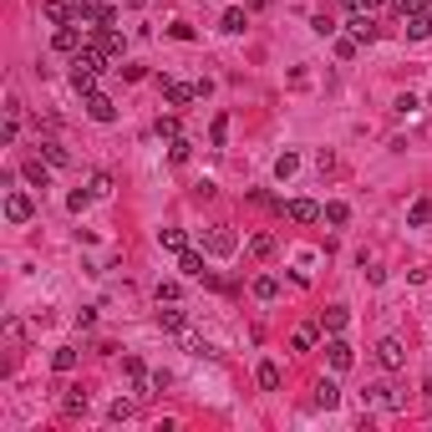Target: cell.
Segmentation results:
<instances>
[{
	"mask_svg": "<svg viewBox=\"0 0 432 432\" xmlns=\"http://www.w3.org/2000/svg\"><path fill=\"white\" fill-rule=\"evenodd\" d=\"M41 158H46L51 168H67V163H72V153L61 148V142H41Z\"/></svg>",
	"mask_w": 432,
	"mask_h": 432,
	"instance_id": "cell-24",
	"label": "cell"
},
{
	"mask_svg": "<svg viewBox=\"0 0 432 432\" xmlns=\"http://www.w3.org/2000/svg\"><path fill=\"white\" fill-rule=\"evenodd\" d=\"M91 193H97V199H107V193H112V178H107V173H91Z\"/></svg>",
	"mask_w": 432,
	"mask_h": 432,
	"instance_id": "cell-39",
	"label": "cell"
},
{
	"mask_svg": "<svg viewBox=\"0 0 432 432\" xmlns=\"http://www.w3.org/2000/svg\"><path fill=\"white\" fill-rule=\"evenodd\" d=\"M168 36H173V41H193L199 31H193V25H183V21H173V25H168Z\"/></svg>",
	"mask_w": 432,
	"mask_h": 432,
	"instance_id": "cell-38",
	"label": "cell"
},
{
	"mask_svg": "<svg viewBox=\"0 0 432 432\" xmlns=\"http://www.w3.org/2000/svg\"><path fill=\"white\" fill-rule=\"evenodd\" d=\"M127 6H133V10H142V6H148V0H127Z\"/></svg>",
	"mask_w": 432,
	"mask_h": 432,
	"instance_id": "cell-46",
	"label": "cell"
},
{
	"mask_svg": "<svg viewBox=\"0 0 432 432\" xmlns=\"http://www.w3.org/2000/svg\"><path fill=\"white\" fill-rule=\"evenodd\" d=\"M153 295H158V305H168V300H178V285H173V280H163Z\"/></svg>",
	"mask_w": 432,
	"mask_h": 432,
	"instance_id": "cell-40",
	"label": "cell"
},
{
	"mask_svg": "<svg viewBox=\"0 0 432 432\" xmlns=\"http://www.w3.org/2000/svg\"><path fill=\"white\" fill-rule=\"evenodd\" d=\"M208 138H214V148H224V138H229V117L224 112L214 117V133H208Z\"/></svg>",
	"mask_w": 432,
	"mask_h": 432,
	"instance_id": "cell-37",
	"label": "cell"
},
{
	"mask_svg": "<svg viewBox=\"0 0 432 432\" xmlns=\"http://www.w3.org/2000/svg\"><path fill=\"white\" fill-rule=\"evenodd\" d=\"M321 219H325V224H336V229H341V224H346V219H351V208H346L341 199H331V204H325V208H321Z\"/></svg>",
	"mask_w": 432,
	"mask_h": 432,
	"instance_id": "cell-23",
	"label": "cell"
},
{
	"mask_svg": "<svg viewBox=\"0 0 432 432\" xmlns=\"http://www.w3.org/2000/svg\"><path fill=\"white\" fill-rule=\"evenodd\" d=\"M250 255H259V259L274 255V234H255V239H250Z\"/></svg>",
	"mask_w": 432,
	"mask_h": 432,
	"instance_id": "cell-34",
	"label": "cell"
},
{
	"mask_svg": "<svg viewBox=\"0 0 432 432\" xmlns=\"http://www.w3.org/2000/svg\"><path fill=\"white\" fill-rule=\"evenodd\" d=\"M407 224H412V229H427V224H432V199H417V204L407 208Z\"/></svg>",
	"mask_w": 432,
	"mask_h": 432,
	"instance_id": "cell-18",
	"label": "cell"
},
{
	"mask_svg": "<svg viewBox=\"0 0 432 432\" xmlns=\"http://www.w3.org/2000/svg\"><path fill=\"white\" fill-rule=\"evenodd\" d=\"M295 168H300V158H295V153H280V158H274V178H295Z\"/></svg>",
	"mask_w": 432,
	"mask_h": 432,
	"instance_id": "cell-28",
	"label": "cell"
},
{
	"mask_svg": "<svg viewBox=\"0 0 432 432\" xmlns=\"http://www.w3.org/2000/svg\"><path fill=\"white\" fill-rule=\"evenodd\" d=\"M188 153H193L188 138H173V142H168V158H173V163H188Z\"/></svg>",
	"mask_w": 432,
	"mask_h": 432,
	"instance_id": "cell-30",
	"label": "cell"
},
{
	"mask_svg": "<svg viewBox=\"0 0 432 432\" xmlns=\"http://www.w3.org/2000/svg\"><path fill=\"white\" fill-rule=\"evenodd\" d=\"M325 361H331V371H351L356 351H351V341H341V336H331V341H325Z\"/></svg>",
	"mask_w": 432,
	"mask_h": 432,
	"instance_id": "cell-7",
	"label": "cell"
},
{
	"mask_svg": "<svg viewBox=\"0 0 432 432\" xmlns=\"http://www.w3.org/2000/svg\"><path fill=\"white\" fill-rule=\"evenodd\" d=\"M158 331H163V336H183V331H188V316H183L173 300H168V310L158 305Z\"/></svg>",
	"mask_w": 432,
	"mask_h": 432,
	"instance_id": "cell-10",
	"label": "cell"
},
{
	"mask_svg": "<svg viewBox=\"0 0 432 432\" xmlns=\"http://www.w3.org/2000/svg\"><path fill=\"white\" fill-rule=\"evenodd\" d=\"M366 407H387V412H397L402 397H397L391 387H366Z\"/></svg>",
	"mask_w": 432,
	"mask_h": 432,
	"instance_id": "cell-13",
	"label": "cell"
},
{
	"mask_svg": "<svg viewBox=\"0 0 432 432\" xmlns=\"http://www.w3.org/2000/svg\"><path fill=\"white\" fill-rule=\"evenodd\" d=\"M16 133H21V117H6V127H0V142H16Z\"/></svg>",
	"mask_w": 432,
	"mask_h": 432,
	"instance_id": "cell-41",
	"label": "cell"
},
{
	"mask_svg": "<svg viewBox=\"0 0 432 432\" xmlns=\"http://www.w3.org/2000/svg\"><path fill=\"white\" fill-rule=\"evenodd\" d=\"M41 16H46V21H56V25H67V21H76V10H72V0H46Z\"/></svg>",
	"mask_w": 432,
	"mask_h": 432,
	"instance_id": "cell-14",
	"label": "cell"
},
{
	"mask_svg": "<svg viewBox=\"0 0 432 432\" xmlns=\"http://www.w3.org/2000/svg\"><path fill=\"white\" fill-rule=\"evenodd\" d=\"M310 31H316V36H336L341 25H336V16H325V10H316V16H310Z\"/></svg>",
	"mask_w": 432,
	"mask_h": 432,
	"instance_id": "cell-27",
	"label": "cell"
},
{
	"mask_svg": "<svg viewBox=\"0 0 432 432\" xmlns=\"http://www.w3.org/2000/svg\"><path fill=\"white\" fill-rule=\"evenodd\" d=\"M422 10H432L427 0H397V16L407 21V16H422Z\"/></svg>",
	"mask_w": 432,
	"mask_h": 432,
	"instance_id": "cell-35",
	"label": "cell"
},
{
	"mask_svg": "<svg viewBox=\"0 0 432 432\" xmlns=\"http://www.w3.org/2000/svg\"><path fill=\"white\" fill-rule=\"evenodd\" d=\"M356 51H361V41H356V36H336V56H341V61H351Z\"/></svg>",
	"mask_w": 432,
	"mask_h": 432,
	"instance_id": "cell-32",
	"label": "cell"
},
{
	"mask_svg": "<svg viewBox=\"0 0 432 432\" xmlns=\"http://www.w3.org/2000/svg\"><path fill=\"white\" fill-rule=\"evenodd\" d=\"M6 219H10V224H31V219H36V199L21 193V188H10L6 193Z\"/></svg>",
	"mask_w": 432,
	"mask_h": 432,
	"instance_id": "cell-2",
	"label": "cell"
},
{
	"mask_svg": "<svg viewBox=\"0 0 432 432\" xmlns=\"http://www.w3.org/2000/svg\"><path fill=\"white\" fill-rule=\"evenodd\" d=\"M138 407H133V402H122V397H117L112 402V407H107V417H112V422H127V417H133Z\"/></svg>",
	"mask_w": 432,
	"mask_h": 432,
	"instance_id": "cell-36",
	"label": "cell"
},
{
	"mask_svg": "<svg viewBox=\"0 0 432 432\" xmlns=\"http://www.w3.org/2000/svg\"><path fill=\"white\" fill-rule=\"evenodd\" d=\"M346 321H351V310H346V305H325V310H321V331H331V336H341V331H346Z\"/></svg>",
	"mask_w": 432,
	"mask_h": 432,
	"instance_id": "cell-11",
	"label": "cell"
},
{
	"mask_svg": "<svg viewBox=\"0 0 432 432\" xmlns=\"http://www.w3.org/2000/svg\"><path fill=\"white\" fill-rule=\"evenodd\" d=\"M290 346L295 351H310V346H316V325H300V331L290 336Z\"/></svg>",
	"mask_w": 432,
	"mask_h": 432,
	"instance_id": "cell-31",
	"label": "cell"
},
{
	"mask_svg": "<svg viewBox=\"0 0 432 432\" xmlns=\"http://www.w3.org/2000/svg\"><path fill=\"white\" fill-rule=\"evenodd\" d=\"M51 366H56L61 376H67V371H76V351H72V346H56V351H51Z\"/></svg>",
	"mask_w": 432,
	"mask_h": 432,
	"instance_id": "cell-25",
	"label": "cell"
},
{
	"mask_svg": "<svg viewBox=\"0 0 432 432\" xmlns=\"http://www.w3.org/2000/svg\"><path fill=\"white\" fill-rule=\"evenodd\" d=\"M250 290H255V300H274L280 295V274H255Z\"/></svg>",
	"mask_w": 432,
	"mask_h": 432,
	"instance_id": "cell-15",
	"label": "cell"
},
{
	"mask_svg": "<svg viewBox=\"0 0 432 432\" xmlns=\"http://www.w3.org/2000/svg\"><path fill=\"white\" fill-rule=\"evenodd\" d=\"M376 6H382V0H361V10H376Z\"/></svg>",
	"mask_w": 432,
	"mask_h": 432,
	"instance_id": "cell-44",
	"label": "cell"
},
{
	"mask_svg": "<svg viewBox=\"0 0 432 432\" xmlns=\"http://www.w3.org/2000/svg\"><path fill=\"white\" fill-rule=\"evenodd\" d=\"M402 31H407V41H427V36H432V10L407 16V21H402Z\"/></svg>",
	"mask_w": 432,
	"mask_h": 432,
	"instance_id": "cell-12",
	"label": "cell"
},
{
	"mask_svg": "<svg viewBox=\"0 0 432 432\" xmlns=\"http://www.w3.org/2000/svg\"><path fill=\"white\" fill-rule=\"evenodd\" d=\"M219 25H224L229 36H239V31H244L250 21H244V10H224V21H219Z\"/></svg>",
	"mask_w": 432,
	"mask_h": 432,
	"instance_id": "cell-33",
	"label": "cell"
},
{
	"mask_svg": "<svg viewBox=\"0 0 432 432\" xmlns=\"http://www.w3.org/2000/svg\"><path fill=\"white\" fill-rule=\"evenodd\" d=\"M158 87H163L168 107H188V102L199 97V87H188V82H173V76H158Z\"/></svg>",
	"mask_w": 432,
	"mask_h": 432,
	"instance_id": "cell-3",
	"label": "cell"
},
{
	"mask_svg": "<svg viewBox=\"0 0 432 432\" xmlns=\"http://www.w3.org/2000/svg\"><path fill=\"white\" fill-rule=\"evenodd\" d=\"M87 407H91V402H87V391H82V387H72L67 397H61V412H67V417H82Z\"/></svg>",
	"mask_w": 432,
	"mask_h": 432,
	"instance_id": "cell-17",
	"label": "cell"
},
{
	"mask_svg": "<svg viewBox=\"0 0 432 432\" xmlns=\"http://www.w3.org/2000/svg\"><path fill=\"white\" fill-rule=\"evenodd\" d=\"M336 402H341V387H336L331 376H321L316 382V407H336Z\"/></svg>",
	"mask_w": 432,
	"mask_h": 432,
	"instance_id": "cell-16",
	"label": "cell"
},
{
	"mask_svg": "<svg viewBox=\"0 0 432 432\" xmlns=\"http://www.w3.org/2000/svg\"><path fill=\"white\" fill-rule=\"evenodd\" d=\"M178 270H183V280H204V285H219L214 274L204 270V255H199V250H183V255H178Z\"/></svg>",
	"mask_w": 432,
	"mask_h": 432,
	"instance_id": "cell-6",
	"label": "cell"
},
{
	"mask_svg": "<svg viewBox=\"0 0 432 432\" xmlns=\"http://www.w3.org/2000/svg\"><path fill=\"white\" fill-rule=\"evenodd\" d=\"M153 133H158V138H168V142H173V138H183V127H178V117H173V112H168V117H158V122H153Z\"/></svg>",
	"mask_w": 432,
	"mask_h": 432,
	"instance_id": "cell-26",
	"label": "cell"
},
{
	"mask_svg": "<svg viewBox=\"0 0 432 432\" xmlns=\"http://www.w3.org/2000/svg\"><path fill=\"white\" fill-rule=\"evenodd\" d=\"M25 183H36V188H46V183H51V163L31 158V163H25Z\"/></svg>",
	"mask_w": 432,
	"mask_h": 432,
	"instance_id": "cell-21",
	"label": "cell"
},
{
	"mask_svg": "<svg viewBox=\"0 0 432 432\" xmlns=\"http://www.w3.org/2000/svg\"><path fill=\"white\" fill-rule=\"evenodd\" d=\"M346 31H351V36H356V41H361V46H371V41H376V16H371V10H351V21H346Z\"/></svg>",
	"mask_w": 432,
	"mask_h": 432,
	"instance_id": "cell-4",
	"label": "cell"
},
{
	"mask_svg": "<svg viewBox=\"0 0 432 432\" xmlns=\"http://www.w3.org/2000/svg\"><path fill=\"white\" fill-rule=\"evenodd\" d=\"M158 244L173 250V255H183V250H188V234H183V229H158Z\"/></svg>",
	"mask_w": 432,
	"mask_h": 432,
	"instance_id": "cell-20",
	"label": "cell"
},
{
	"mask_svg": "<svg viewBox=\"0 0 432 432\" xmlns=\"http://www.w3.org/2000/svg\"><path fill=\"white\" fill-rule=\"evenodd\" d=\"M91 199H97L91 188H72V193H67V208H72V214H82V208H87Z\"/></svg>",
	"mask_w": 432,
	"mask_h": 432,
	"instance_id": "cell-29",
	"label": "cell"
},
{
	"mask_svg": "<svg viewBox=\"0 0 432 432\" xmlns=\"http://www.w3.org/2000/svg\"><path fill=\"white\" fill-rule=\"evenodd\" d=\"M341 6H346V10H361V0H341Z\"/></svg>",
	"mask_w": 432,
	"mask_h": 432,
	"instance_id": "cell-45",
	"label": "cell"
},
{
	"mask_svg": "<svg viewBox=\"0 0 432 432\" xmlns=\"http://www.w3.org/2000/svg\"><path fill=\"white\" fill-rule=\"evenodd\" d=\"M87 117L91 122H117V102L107 97V91H91L87 97Z\"/></svg>",
	"mask_w": 432,
	"mask_h": 432,
	"instance_id": "cell-9",
	"label": "cell"
},
{
	"mask_svg": "<svg viewBox=\"0 0 432 432\" xmlns=\"http://www.w3.org/2000/svg\"><path fill=\"white\" fill-rule=\"evenodd\" d=\"M255 382L265 387V391H280V366L274 361H259V371H255Z\"/></svg>",
	"mask_w": 432,
	"mask_h": 432,
	"instance_id": "cell-19",
	"label": "cell"
},
{
	"mask_svg": "<svg viewBox=\"0 0 432 432\" xmlns=\"http://www.w3.org/2000/svg\"><path fill=\"white\" fill-rule=\"evenodd\" d=\"M280 214L290 219V224H316V219H321V204H310V199H290V204H280Z\"/></svg>",
	"mask_w": 432,
	"mask_h": 432,
	"instance_id": "cell-5",
	"label": "cell"
},
{
	"mask_svg": "<svg viewBox=\"0 0 432 432\" xmlns=\"http://www.w3.org/2000/svg\"><path fill=\"white\" fill-rule=\"evenodd\" d=\"M204 250L214 255V259H229V255H239V234H234L229 224H214L204 234Z\"/></svg>",
	"mask_w": 432,
	"mask_h": 432,
	"instance_id": "cell-1",
	"label": "cell"
},
{
	"mask_svg": "<svg viewBox=\"0 0 432 432\" xmlns=\"http://www.w3.org/2000/svg\"><path fill=\"white\" fill-rule=\"evenodd\" d=\"M422 397H427V402H432V376H427V382H422Z\"/></svg>",
	"mask_w": 432,
	"mask_h": 432,
	"instance_id": "cell-43",
	"label": "cell"
},
{
	"mask_svg": "<svg viewBox=\"0 0 432 432\" xmlns=\"http://www.w3.org/2000/svg\"><path fill=\"white\" fill-rule=\"evenodd\" d=\"M72 87L82 91V97H91V91H97V72H87V67H72Z\"/></svg>",
	"mask_w": 432,
	"mask_h": 432,
	"instance_id": "cell-22",
	"label": "cell"
},
{
	"mask_svg": "<svg viewBox=\"0 0 432 432\" xmlns=\"http://www.w3.org/2000/svg\"><path fill=\"white\" fill-rule=\"evenodd\" d=\"M376 361H382V371H402V366H407V351H402L397 336H387V341L376 346Z\"/></svg>",
	"mask_w": 432,
	"mask_h": 432,
	"instance_id": "cell-8",
	"label": "cell"
},
{
	"mask_svg": "<svg viewBox=\"0 0 432 432\" xmlns=\"http://www.w3.org/2000/svg\"><path fill=\"white\" fill-rule=\"evenodd\" d=\"M417 107H422V102H417L412 91H402V97H397V112H402V117H407V112H417Z\"/></svg>",
	"mask_w": 432,
	"mask_h": 432,
	"instance_id": "cell-42",
	"label": "cell"
}]
</instances>
